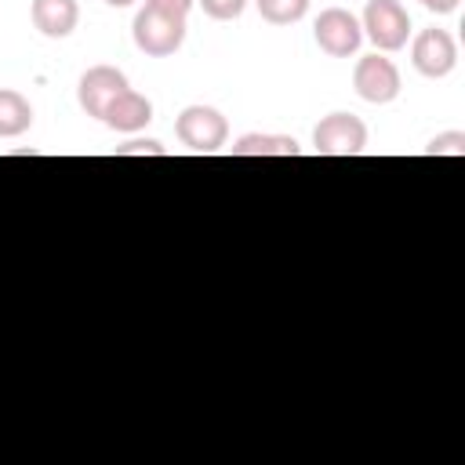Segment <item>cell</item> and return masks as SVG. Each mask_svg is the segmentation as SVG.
<instances>
[{
  "label": "cell",
  "mask_w": 465,
  "mask_h": 465,
  "mask_svg": "<svg viewBox=\"0 0 465 465\" xmlns=\"http://www.w3.org/2000/svg\"><path fill=\"white\" fill-rule=\"evenodd\" d=\"M312 0H254L258 15L269 22V25H291V22H302L305 11H309Z\"/></svg>",
  "instance_id": "4fadbf2b"
},
{
  "label": "cell",
  "mask_w": 465,
  "mask_h": 465,
  "mask_svg": "<svg viewBox=\"0 0 465 465\" xmlns=\"http://www.w3.org/2000/svg\"><path fill=\"white\" fill-rule=\"evenodd\" d=\"M33 127V105L22 91L0 87V138H18Z\"/></svg>",
  "instance_id": "8fae6325"
},
{
  "label": "cell",
  "mask_w": 465,
  "mask_h": 465,
  "mask_svg": "<svg viewBox=\"0 0 465 465\" xmlns=\"http://www.w3.org/2000/svg\"><path fill=\"white\" fill-rule=\"evenodd\" d=\"M193 4H196V0H145V7L163 11V15H174V18H185Z\"/></svg>",
  "instance_id": "e0dca14e"
},
{
  "label": "cell",
  "mask_w": 465,
  "mask_h": 465,
  "mask_svg": "<svg viewBox=\"0 0 465 465\" xmlns=\"http://www.w3.org/2000/svg\"><path fill=\"white\" fill-rule=\"evenodd\" d=\"M124 91H127V76L116 65H91L76 84V102L87 116L102 120L105 109L113 105V98L124 94Z\"/></svg>",
  "instance_id": "ba28073f"
},
{
  "label": "cell",
  "mask_w": 465,
  "mask_h": 465,
  "mask_svg": "<svg viewBox=\"0 0 465 465\" xmlns=\"http://www.w3.org/2000/svg\"><path fill=\"white\" fill-rule=\"evenodd\" d=\"M312 36H316V44H320L323 54H331V58H349V54H356L360 44H363V25H360V18H356L352 11H345V7H323L320 18H316V25H312Z\"/></svg>",
  "instance_id": "8992f818"
},
{
  "label": "cell",
  "mask_w": 465,
  "mask_h": 465,
  "mask_svg": "<svg viewBox=\"0 0 465 465\" xmlns=\"http://www.w3.org/2000/svg\"><path fill=\"white\" fill-rule=\"evenodd\" d=\"M174 134L193 153H218L229 142V120L214 105H185L174 120Z\"/></svg>",
  "instance_id": "3957f363"
},
{
  "label": "cell",
  "mask_w": 465,
  "mask_h": 465,
  "mask_svg": "<svg viewBox=\"0 0 465 465\" xmlns=\"http://www.w3.org/2000/svg\"><path fill=\"white\" fill-rule=\"evenodd\" d=\"M425 11H432V15H454L458 7H461V0H418Z\"/></svg>",
  "instance_id": "ac0fdd59"
},
{
  "label": "cell",
  "mask_w": 465,
  "mask_h": 465,
  "mask_svg": "<svg viewBox=\"0 0 465 465\" xmlns=\"http://www.w3.org/2000/svg\"><path fill=\"white\" fill-rule=\"evenodd\" d=\"M302 145L291 134H243L232 142V156H298Z\"/></svg>",
  "instance_id": "7c38bea8"
},
{
  "label": "cell",
  "mask_w": 465,
  "mask_h": 465,
  "mask_svg": "<svg viewBox=\"0 0 465 465\" xmlns=\"http://www.w3.org/2000/svg\"><path fill=\"white\" fill-rule=\"evenodd\" d=\"M429 156H465V131H443L425 145Z\"/></svg>",
  "instance_id": "5bb4252c"
},
{
  "label": "cell",
  "mask_w": 465,
  "mask_h": 465,
  "mask_svg": "<svg viewBox=\"0 0 465 465\" xmlns=\"http://www.w3.org/2000/svg\"><path fill=\"white\" fill-rule=\"evenodd\" d=\"M105 4H109V7H131L134 0H105Z\"/></svg>",
  "instance_id": "d6986e66"
},
{
  "label": "cell",
  "mask_w": 465,
  "mask_h": 465,
  "mask_svg": "<svg viewBox=\"0 0 465 465\" xmlns=\"http://www.w3.org/2000/svg\"><path fill=\"white\" fill-rule=\"evenodd\" d=\"M116 156H167V149L156 138H131V142L116 145Z\"/></svg>",
  "instance_id": "2e32d148"
},
{
  "label": "cell",
  "mask_w": 465,
  "mask_h": 465,
  "mask_svg": "<svg viewBox=\"0 0 465 465\" xmlns=\"http://www.w3.org/2000/svg\"><path fill=\"white\" fill-rule=\"evenodd\" d=\"M352 87H356V94H360L363 102H371V105H389V102L400 98L403 80H400L396 62L385 58L381 51H374V54H363V58L356 62V69H352Z\"/></svg>",
  "instance_id": "5b68a950"
},
{
  "label": "cell",
  "mask_w": 465,
  "mask_h": 465,
  "mask_svg": "<svg viewBox=\"0 0 465 465\" xmlns=\"http://www.w3.org/2000/svg\"><path fill=\"white\" fill-rule=\"evenodd\" d=\"M131 36H134V47H138L142 54H149V58H167V54H174V51L185 44V18H174V15L142 7V11L134 15Z\"/></svg>",
  "instance_id": "7a4b0ae2"
},
{
  "label": "cell",
  "mask_w": 465,
  "mask_h": 465,
  "mask_svg": "<svg viewBox=\"0 0 465 465\" xmlns=\"http://www.w3.org/2000/svg\"><path fill=\"white\" fill-rule=\"evenodd\" d=\"M411 62H414V69H418L421 76L443 80V76H450L454 65H458V40H454L447 29L429 25V29H421V33L411 40Z\"/></svg>",
  "instance_id": "52a82bcc"
},
{
  "label": "cell",
  "mask_w": 465,
  "mask_h": 465,
  "mask_svg": "<svg viewBox=\"0 0 465 465\" xmlns=\"http://www.w3.org/2000/svg\"><path fill=\"white\" fill-rule=\"evenodd\" d=\"M360 25H363V36L381 54L400 51L411 40V15H407V7L400 0H367Z\"/></svg>",
  "instance_id": "6da1fadb"
},
{
  "label": "cell",
  "mask_w": 465,
  "mask_h": 465,
  "mask_svg": "<svg viewBox=\"0 0 465 465\" xmlns=\"http://www.w3.org/2000/svg\"><path fill=\"white\" fill-rule=\"evenodd\" d=\"M196 4L203 7V15H211V18H218V22L240 18L243 7H247V0H196Z\"/></svg>",
  "instance_id": "9a60e30c"
},
{
  "label": "cell",
  "mask_w": 465,
  "mask_h": 465,
  "mask_svg": "<svg viewBox=\"0 0 465 465\" xmlns=\"http://www.w3.org/2000/svg\"><path fill=\"white\" fill-rule=\"evenodd\" d=\"M312 149L320 156H360L367 149V124L352 113H327L312 127Z\"/></svg>",
  "instance_id": "277c9868"
},
{
  "label": "cell",
  "mask_w": 465,
  "mask_h": 465,
  "mask_svg": "<svg viewBox=\"0 0 465 465\" xmlns=\"http://www.w3.org/2000/svg\"><path fill=\"white\" fill-rule=\"evenodd\" d=\"M29 15H33V25L47 40H65L80 22V4L76 0H33Z\"/></svg>",
  "instance_id": "30bf717a"
},
{
  "label": "cell",
  "mask_w": 465,
  "mask_h": 465,
  "mask_svg": "<svg viewBox=\"0 0 465 465\" xmlns=\"http://www.w3.org/2000/svg\"><path fill=\"white\" fill-rule=\"evenodd\" d=\"M102 124L113 127V131H120V134H134V131H142V127L153 124V102L145 94H138V91L127 87L124 94L113 98V105L105 109Z\"/></svg>",
  "instance_id": "9c48e42d"
}]
</instances>
